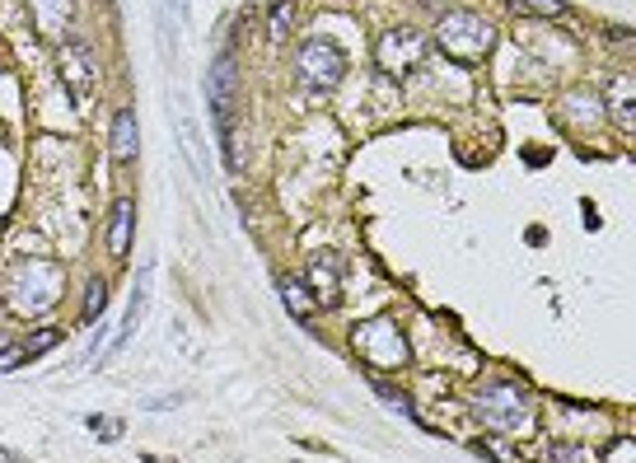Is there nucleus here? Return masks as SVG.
I'll use <instances>...</instances> for the list:
<instances>
[{
	"label": "nucleus",
	"mask_w": 636,
	"mask_h": 463,
	"mask_svg": "<svg viewBox=\"0 0 636 463\" xmlns=\"http://www.w3.org/2000/svg\"><path fill=\"white\" fill-rule=\"evenodd\" d=\"M473 417L482 426L487 436L497 440H520L534 431V394H529V384L515 380V375H491L473 388Z\"/></svg>",
	"instance_id": "nucleus-1"
},
{
	"label": "nucleus",
	"mask_w": 636,
	"mask_h": 463,
	"mask_svg": "<svg viewBox=\"0 0 636 463\" xmlns=\"http://www.w3.org/2000/svg\"><path fill=\"white\" fill-rule=\"evenodd\" d=\"M66 295V272L57 262H24L20 272L10 276L5 300H10V314L14 318H33V314H52Z\"/></svg>",
	"instance_id": "nucleus-2"
},
{
	"label": "nucleus",
	"mask_w": 636,
	"mask_h": 463,
	"mask_svg": "<svg viewBox=\"0 0 636 463\" xmlns=\"http://www.w3.org/2000/svg\"><path fill=\"white\" fill-rule=\"evenodd\" d=\"M491 43H497V29H491V20L477 10L458 5L450 14H440V24H435V47L454 61H482L491 52Z\"/></svg>",
	"instance_id": "nucleus-3"
},
{
	"label": "nucleus",
	"mask_w": 636,
	"mask_h": 463,
	"mask_svg": "<svg viewBox=\"0 0 636 463\" xmlns=\"http://www.w3.org/2000/svg\"><path fill=\"white\" fill-rule=\"evenodd\" d=\"M351 351H356L365 365H375V370H402L412 361L408 337H402V328L388 314L365 318V324L351 328Z\"/></svg>",
	"instance_id": "nucleus-4"
},
{
	"label": "nucleus",
	"mask_w": 636,
	"mask_h": 463,
	"mask_svg": "<svg viewBox=\"0 0 636 463\" xmlns=\"http://www.w3.org/2000/svg\"><path fill=\"white\" fill-rule=\"evenodd\" d=\"M347 76V52L342 43L332 38H305L295 47V80L309 84L314 94H328V89H338Z\"/></svg>",
	"instance_id": "nucleus-5"
},
{
	"label": "nucleus",
	"mask_w": 636,
	"mask_h": 463,
	"mask_svg": "<svg viewBox=\"0 0 636 463\" xmlns=\"http://www.w3.org/2000/svg\"><path fill=\"white\" fill-rule=\"evenodd\" d=\"M427 61V33L412 29V24H398V29H388L379 33V43H375V66L384 70V76H412V70Z\"/></svg>",
	"instance_id": "nucleus-6"
},
{
	"label": "nucleus",
	"mask_w": 636,
	"mask_h": 463,
	"mask_svg": "<svg viewBox=\"0 0 636 463\" xmlns=\"http://www.w3.org/2000/svg\"><path fill=\"white\" fill-rule=\"evenodd\" d=\"M57 66H61V80L70 89V99L90 103L94 89H99V66L90 57V47H84L80 38H61L57 43Z\"/></svg>",
	"instance_id": "nucleus-7"
},
{
	"label": "nucleus",
	"mask_w": 636,
	"mask_h": 463,
	"mask_svg": "<svg viewBox=\"0 0 636 463\" xmlns=\"http://www.w3.org/2000/svg\"><path fill=\"white\" fill-rule=\"evenodd\" d=\"M235 94H239V70L229 57H216L206 70V103H211V117H216L220 136L235 127Z\"/></svg>",
	"instance_id": "nucleus-8"
},
{
	"label": "nucleus",
	"mask_w": 636,
	"mask_h": 463,
	"mask_svg": "<svg viewBox=\"0 0 636 463\" xmlns=\"http://www.w3.org/2000/svg\"><path fill=\"white\" fill-rule=\"evenodd\" d=\"M305 286L314 295L318 314L338 305V295H342V258L332 253V248H318V253H309V262H305Z\"/></svg>",
	"instance_id": "nucleus-9"
},
{
	"label": "nucleus",
	"mask_w": 636,
	"mask_h": 463,
	"mask_svg": "<svg viewBox=\"0 0 636 463\" xmlns=\"http://www.w3.org/2000/svg\"><path fill=\"white\" fill-rule=\"evenodd\" d=\"M599 99H604V117L613 122L617 132H632L636 127V80L632 76L609 80V89Z\"/></svg>",
	"instance_id": "nucleus-10"
},
{
	"label": "nucleus",
	"mask_w": 636,
	"mask_h": 463,
	"mask_svg": "<svg viewBox=\"0 0 636 463\" xmlns=\"http://www.w3.org/2000/svg\"><path fill=\"white\" fill-rule=\"evenodd\" d=\"M29 14H33V29H38L43 38L61 43L70 20H76V0H29Z\"/></svg>",
	"instance_id": "nucleus-11"
},
{
	"label": "nucleus",
	"mask_w": 636,
	"mask_h": 463,
	"mask_svg": "<svg viewBox=\"0 0 636 463\" xmlns=\"http://www.w3.org/2000/svg\"><path fill=\"white\" fill-rule=\"evenodd\" d=\"M136 239V197H117L113 202V216H109V253L113 258H127V248Z\"/></svg>",
	"instance_id": "nucleus-12"
},
{
	"label": "nucleus",
	"mask_w": 636,
	"mask_h": 463,
	"mask_svg": "<svg viewBox=\"0 0 636 463\" xmlns=\"http://www.w3.org/2000/svg\"><path fill=\"white\" fill-rule=\"evenodd\" d=\"M109 146H113V159H117V165H136V155H140V132H136V113H132V109H117V113H113Z\"/></svg>",
	"instance_id": "nucleus-13"
},
{
	"label": "nucleus",
	"mask_w": 636,
	"mask_h": 463,
	"mask_svg": "<svg viewBox=\"0 0 636 463\" xmlns=\"http://www.w3.org/2000/svg\"><path fill=\"white\" fill-rule=\"evenodd\" d=\"M561 113H567L576 127H599V122H604V99H599L594 89H571V94H561Z\"/></svg>",
	"instance_id": "nucleus-14"
},
{
	"label": "nucleus",
	"mask_w": 636,
	"mask_h": 463,
	"mask_svg": "<svg viewBox=\"0 0 636 463\" xmlns=\"http://www.w3.org/2000/svg\"><path fill=\"white\" fill-rule=\"evenodd\" d=\"M57 342H61V332H57V328H38V332H29L24 342H20V351H10L5 361H0V370H20V365H29V361H38V355H47Z\"/></svg>",
	"instance_id": "nucleus-15"
},
{
	"label": "nucleus",
	"mask_w": 636,
	"mask_h": 463,
	"mask_svg": "<svg viewBox=\"0 0 636 463\" xmlns=\"http://www.w3.org/2000/svg\"><path fill=\"white\" fill-rule=\"evenodd\" d=\"M276 291H281V300H286L291 318H299V324H309V318L318 314V305H314L309 286H305V281H295L291 272H276Z\"/></svg>",
	"instance_id": "nucleus-16"
},
{
	"label": "nucleus",
	"mask_w": 636,
	"mask_h": 463,
	"mask_svg": "<svg viewBox=\"0 0 636 463\" xmlns=\"http://www.w3.org/2000/svg\"><path fill=\"white\" fill-rule=\"evenodd\" d=\"M146 272H150V267H146ZM146 272H140L136 276V286H132V305H127V314H122V328H117V337H113V355L122 351V347H127V337L136 332V324H140V309H146Z\"/></svg>",
	"instance_id": "nucleus-17"
},
{
	"label": "nucleus",
	"mask_w": 636,
	"mask_h": 463,
	"mask_svg": "<svg viewBox=\"0 0 636 463\" xmlns=\"http://www.w3.org/2000/svg\"><path fill=\"white\" fill-rule=\"evenodd\" d=\"M291 24H295V0H272V14H268V38L281 47L291 38Z\"/></svg>",
	"instance_id": "nucleus-18"
},
{
	"label": "nucleus",
	"mask_w": 636,
	"mask_h": 463,
	"mask_svg": "<svg viewBox=\"0 0 636 463\" xmlns=\"http://www.w3.org/2000/svg\"><path fill=\"white\" fill-rule=\"evenodd\" d=\"M103 309H109V281L90 276V286H84V324H99Z\"/></svg>",
	"instance_id": "nucleus-19"
},
{
	"label": "nucleus",
	"mask_w": 636,
	"mask_h": 463,
	"mask_svg": "<svg viewBox=\"0 0 636 463\" xmlns=\"http://www.w3.org/2000/svg\"><path fill=\"white\" fill-rule=\"evenodd\" d=\"M510 10L520 14H543V20H557V14H567V0H506Z\"/></svg>",
	"instance_id": "nucleus-20"
},
{
	"label": "nucleus",
	"mask_w": 636,
	"mask_h": 463,
	"mask_svg": "<svg viewBox=\"0 0 636 463\" xmlns=\"http://www.w3.org/2000/svg\"><path fill=\"white\" fill-rule=\"evenodd\" d=\"M632 459H636V440H632V436L609 440V450L599 454V463H632Z\"/></svg>",
	"instance_id": "nucleus-21"
},
{
	"label": "nucleus",
	"mask_w": 636,
	"mask_h": 463,
	"mask_svg": "<svg viewBox=\"0 0 636 463\" xmlns=\"http://www.w3.org/2000/svg\"><path fill=\"white\" fill-rule=\"evenodd\" d=\"M370 388H375V398H384L388 407H398V413L408 417V421H417V407H412V398H402L398 388H388V384H370Z\"/></svg>",
	"instance_id": "nucleus-22"
},
{
	"label": "nucleus",
	"mask_w": 636,
	"mask_h": 463,
	"mask_svg": "<svg viewBox=\"0 0 636 463\" xmlns=\"http://www.w3.org/2000/svg\"><path fill=\"white\" fill-rule=\"evenodd\" d=\"M543 463H590V454L580 450V444H547Z\"/></svg>",
	"instance_id": "nucleus-23"
},
{
	"label": "nucleus",
	"mask_w": 636,
	"mask_h": 463,
	"mask_svg": "<svg viewBox=\"0 0 636 463\" xmlns=\"http://www.w3.org/2000/svg\"><path fill=\"white\" fill-rule=\"evenodd\" d=\"M477 450H482L487 459H497V463H524V459H515V450H506V444H501L497 436H487L482 444H477Z\"/></svg>",
	"instance_id": "nucleus-24"
},
{
	"label": "nucleus",
	"mask_w": 636,
	"mask_h": 463,
	"mask_svg": "<svg viewBox=\"0 0 636 463\" xmlns=\"http://www.w3.org/2000/svg\"><path fill=\"white\" fill-rule=\"evenodd\" d=\"M90 431H94L99 440H117V436H122V426L109 421V417H90Z\"/></svg>",
	"instance_id": "nucleus-25"
},
{
	"label": "nucleus",
	"mask_w": 636,
	"mask_h": 463,
	"mask_svg": "<svg viewBox=\"0 0 636 463\" xmlns=\"http://www.w3.org/2000/svg\"><path fill=\"white\" fill-rule=\"evenodd\" d=\"M10 347H14V342H10V332H0V361L10 355Z\"/></svg>",
	"instance_id": "nucleus-26"
},
{
	"label": "nucleus",
	"mask_w": 636,
	"mask_h": 463,
	"mask_svg": "<svg viewBox=\"0 0 636 463\" xmlns=\"http://www.w3.org/2000/svg\"><path fill=\"white\" fill-rule=\"evenodd\" d=\"M427 5H440V0H427Z\"/></svg>",
	"instance_id": "nucleus-27"
}]
</instances>
